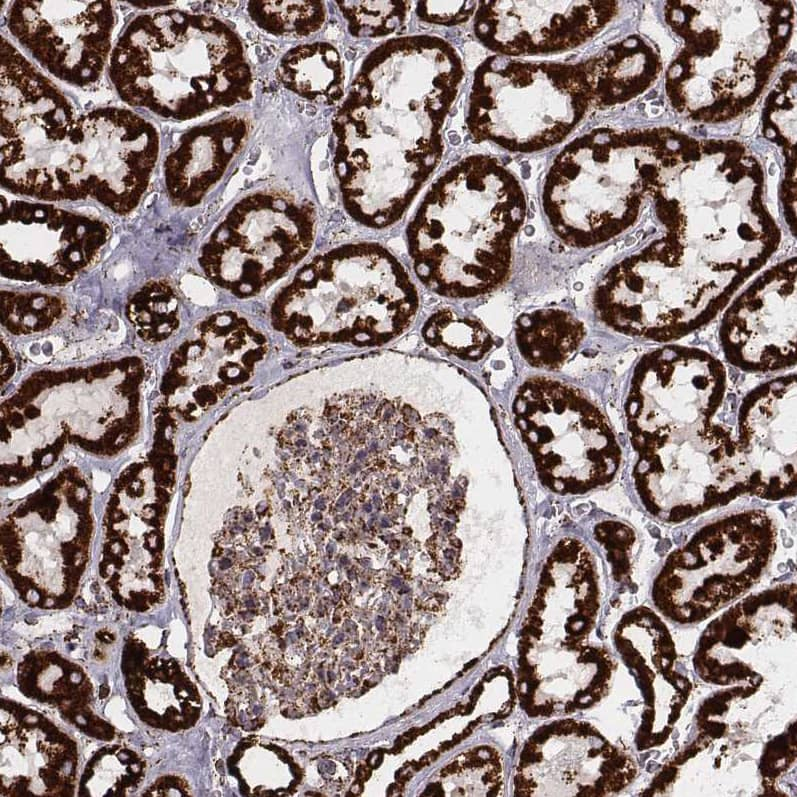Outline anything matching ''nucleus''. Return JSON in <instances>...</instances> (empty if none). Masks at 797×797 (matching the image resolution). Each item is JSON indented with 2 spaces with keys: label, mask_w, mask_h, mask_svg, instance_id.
Segmentation results:
<instances>
[{
  "label": "nucleus",
  "mask_w": 797,
  "mask_h": 797,
  "mask_svg": "<svg viewBox=\"0 0 797 797\" xmlns=\"http://www.w3.org/2000/svg\"><path fill=\"white\" fill-rule=\"evenodd\" d=\"M464 70L431 35L389 39L362 61L332 119L343 206L358 223L398 222L439 165Z\"/></svg>",
  "instance_id": "nucleus-1"
},
{
  "label": "nucleus",
  "mask_w": 797,
  "mask_h": 797,
  "mask_svg": "<svg viewBox=\"0 0 797 797\" xmlns=\"http://www.w3.org/2000/svg\"><path fill=\"white\" fill-rule=\"evenodd\" d=\"M516 176L486 155L463 158L429 188L407 230L415 274L434 293L474 298L508 279L526 217Z\"/></svg>",
  "instance_id": "nucleus-2"
},
{
  "label": "nucleus",
  "mask_w": 797,
  "mask_h": 797,
  "mask_svg": "<svg viewBox=\"0 0 797 797\" xmlns=\"http://www.w3.org/2000/svg\"><path fill=\"white\" fill-rule=\"evenodd\" d=\"M110 76L129 104L179 120L253 95L240 36L216 17L180 10L134 19L112 53Z\"/></svg>",
  "instance_id": "nucleus-3"
},
{
  "label": "nucleus",
  "mask_w": 797,
  "mask_h": 797,
  "mask_svg": "<svg viewBox=\"0 0 797 797\" xmlns=\"http://www.w3.org/2000/svg\"><path fill=\"white\" fill-rule=\"evenodd\" d=\"M419 308L415 284L398 259L377 243L342 245L301 267L275 296L272 326L297 346L391 342Z\"/></svg>",
  "instance_id": "nucleus-4"
},
{
  "label": "nucleus",
  "mask_w": 797,
  "mask_h": 797,
  "mask_svg": "<svg viewBox=\"0 0 797 797\" xmlns=\"http://www.w3.org/2000/svg\"><path fill=\"white\" fill-rule=\"evenodd\" d=\"M593 89L583 64L492 55L475 70L466 123L477 141L515 153L560 143L583 117Z\"/></svg>",
  "instance_id": "nucleus-5"
},
{
  "label": "nucleus",
  "mask_w": 797,
  "mask_h": 797,
  "mask_svg": "<svg viewBox=\"0 0 797 797\" xmlns=\"http://www.w3.org/2000/svg\"><path fill=\"white\" fill-rule=\"evenodd\" d=\"M512 408L539 477L551 490L583 494L615 478L621 447L606 416L581 390L532 377L517 390Z\"/></svg>",
  "instance_id": "nucleus-6"
},
{
  "label": "nucleus",
  "mask_w": 797,
  "mask_h": 797,
  "mask_svg": "<svg viewBox=\"0 0 797 797\" xmlns=\"http://www.w3.org/2000/svg\"><path fill=\"white\" fill-rule=\"evenodd\" d=\"M316 212L291 192L267 188L247 194L227 213L201 254L206 274L240 298L253 297L309 253Z\"/></svg>",
  "instance_id": "nucleus-7"
},
{
  "label": "nucleus",
  "mask_w": 797,
  "mask_h": 797,
  "mask_svg": "<svg viewBox=\"0 0 797 797\" xmlns=\"http://www.w3.org/2000/svg\"><path fill=\"white\" fill-rule=\"evenodd\" d=\"M636 452L635 490L647 512L662 522H684L748 493L729 427L712 422Z\"/></svg>",
  "instance_id": "nucleus-8"
},
{
  "label": "nucleus",
  "mask_w": 797,
  "mask_h": 797,
  "mask_svg": "<svg viewBox=\"0 0 797 797\" xmlns=\"http://www.w3.org/2000/svg\"><path fill=\"white\" fill-rule=\"evenodd\" d=\"M776 546L777 525L764 510L716 519L667 557L654 582V602L663 611L671 609V601L687 589L690 598L675 607L681 613L697 606L713 610L760 578Z\"/></svg>",
  "instance_id": "nucleus-9"
},
{
  "label": "nucleus",
  "mask_w": 797,
  "mask_h": 797,
  "mask_svg": "<svg viewBox=\"0 0 797 797\" xmlns=\"http://www.w3.org/2000/svg\"><path fill=\"white\" fill-rule=\"evenodd\" d=\"M726 388L724 365L702 349L668 344L643 355L624 405L634 450L712 423Z\"/></svg>",
  "instance_id": "nucleus-10"
},
{
  "label": "nucleus",
  "mask_w": 797,
  "mask_h": 797,
  "mask_svg": "<svg viewBox=\"0 0 797 797\" xmlns=\"http://www.w3.org/2000/svg\"><path fill=\"white\" fill-rule=\"evenodd\" d=\"M719 339L725 358L743 371L765 373L795 365L796 257L764 270L729 304Z\"/></svg>",
  "instance_id": "nucleus-11"
},
{
  "label": "nucleus",
  "mask_w": 797,
  "mask_h": 797,
  "mask_svg": "<svg viewBox=\"0 0 797 797\" xmlns=\"http://www.w3.org/2000/svg\"><path fill=\"white\" fill-rule=\"evenodd\" d=\"M109 2L17 1L8 27L17 40L56 77L77 86L95 82L111 46Z\"/></svg>",
  "instance_id": "nucleus-12"
},
{
  "label": "nucleus",
  "mask_w": 797,
  "mask_h": 797,
  "mask_svg": "<svg viewBox=\"0 0 797 797\" xmlns=\"http://www.w3.org/2000/svg\"><path fill=\"white\" fill-rule=\"evenodd\" d=\"M797 382L795 374L766 381L743 399L736 443L748 494L778 501L797 484Z\"/></svg>",
  "instance_id": "nucleus-13"
},
{
  "label": "nucleus",
  "mask_w": 797,
  "mask_h": 797,
  "mask_svg": "<svg viewBox=\"0 0 797 797\" xmlns=\"http://www.w3.org/2000/svg\"><path fill=\"white\" fill-rule=\"evenodd\" d=\"M87 195L117 211L135 207L157 160L158 135L141 117L122 109L82 116Z\"/></svg>",
  "instance_id": "nucleus-14"
},
{
  "label": "nucleus",
  "mask_w": 797,
  "mask_h": 797,
  "mask_svg": "<svg viewBox=\"0 0 797 797\" xmlns=\"http://www.w3.org/2000/svg\"><path fill=\"white\" fill-rule=\"evenodd\" d=\"M598 3L482 1L474 15V32L497 55L553 54L580 45L602 26V14L591 15Z\"/></svg>",
  "instance_id": "nucleus-15"
},
{
  "label": "nucleus",
  "mask_w": 797,
  "mask_h": 797,
  "mask_svg": "<svg viewBox=\"0 0 797 797\" xmlns=\"http://www.w3.org/2000/svg\"><path fill=\"white\" fill-rule=\"evenodd\" d=\"M251 129L247 116L230 115L190 130L166 161L170 192L186 205L200 202L244 148Z\"/></svg>",
  "instance_id": "nucleus-16"
},
{
  "label": "nucleus",
  "mask_w": 797,
  "mask_h": 797,
  "mask_svg": "<svg viewBox=\"0 0 797 797\" xmlns=\"http://www.w3.org/2000/svg\"><path fill=\"white\" fill-rule=\"evenodd\" d=\"M281 84L308 101L334 105L345 95V70L338 49L329 42H311L287 51L280 59Z\"/></svg>",
  "instance_id": "nucleus-17"
},
{
  "label": "nucleus",
  "mask_w": 797,
  "mask_h": 797,
  "mask_svg": "<svg viewBox=\"0 0 797 797\" xmlns=\"http://www.w3.org/2000/svg\"><path fill=\"white\" fill-rule=\"evenodd\" d=\"M586 335L572 313L555 308L522 313L515 322V342L532 367L556 370L577 351Z\"/></svg>",
  "instance_id": "nucleus-18"
},
{
  "label": "nucleus",
  "mask_w": 797,
  "mask_h": 797,
  "mask_svg": "<svg viewBox=\"0 0 797 797\" xmlns=\"http://www.w3.org/2000/svg\"><path fill=\"white\" fill-rule=\"evenodd\" d=\"M421 333L430 347L463 361L481 360L494 345L490 332L480 321L451 309L434 312Z\"/></svg>",
  "instance_id": "nucleus-19"
},
{
  "label": "nucleus",
  "mask_w": 797,
  "mask_h": 797,
  "mask_svg": "<svg viewBox=\"0 0 797 797\" xmlns=\"http://www.w3.org/2000/svg\"><path fill=\"white\" fill-rule=\"evenodd\" d=\"M250 19L274 36L304 37L317 32L326 20L322 1H249Z\"/></svg>",
  "instance_id": "nucleus-20"
},
{
  "label": "nucleus",
  "mask_w": 797,
  "mask_h": 797,
  "mask_svg": "<svg viewBox=\"0 0 797 797\" xmlns=\"http://www.w3.org/2000/svg\"><path fill=\"white\" fill-rule=\"evenodd\" d=\"M349 33L357 38H379L394 33L406 21L409 1H336Z\"/></svg>",
  "instance_id": "nucleus-21"
},
{
  "label": "nucleus",
  "mask_w": 797,
  "mask_h": 797,
  "mask_svg": "<svg viewBox=\"0 0 797 797\" xmlns=\"http://www.w3.org/2000/svg\"><path fill=\"white\" fill-rule=\"evenodd\" d=\"M595 534L608 551V557L615 565L616 576L625 574L635 541L632 530L623 523L607 521L597 526Z\"/></svg>",
  "instance_id": "nucleus-22"
},
{
  "label": "nucleus",
  "mask_w": 797,
  "mask_h": 797,
  "mask_svg": "<svg viewBox=\"0 0 797 797\" xmlns=\"http://www.w3.org/2000/svg\"><path fill=\"white\" fill-rule=\"evenodd\" d=\"M478 5L479 2L475 1H424L417 3L416 13L426 22L456 25L469 20Z\"/></svg>",
  "instance_id": "nucleus-23"
},
{
  "label": "nucleus",
  "mask_w": 797,
  "mask_h": 797,
  "mask_svg": "<svg viewBox=\"0 0 797 797\" xmlns=\"http://www.w3.org/2000/svg\"><path fill=\"white\" fill-rule=\"evenodd\" d=\"M38 487H39L38 482L35 479H33V480L29 481L28 483H26L24 486H22L19 489L15 490L14 492H11L9 494V498H11V499L22 498V497L28 495L29 493L35 491Z\"/></svg>",
  "instance_id": "nucleus-24"
},
{
  "label": "nucleus",
  "mask_w": 797,
  "mask_h": 797,
  "mask_svg": "<svg viewBox=\"0 0 797 797\" xmlns=\"http://www.w3.org/2000/svg\"><path fill=\"white\" fill-rule=\"evenodd\" d=\"M110 476L102 471H93V485L96 491L102 492L109 484Z\"/></svg>",
  "instance_id": "nucleus-25"
},
{
  "label": "nucleus",
  "mask_w": 797,
  "mask_h": 797,
  "mask_svg": "<svg viewBox=\"0 0 797 797\" xmlns=\"http://www.w3.org/2000/svg\"><path fill=\"white\" fill-rule=\"evenodd\" d=\"M58 527H59L61 532H68V530H69V520H68V518L62 516L58 520Z\"/></svg>",
  "instance_id": "nucleus-26"
},
{
  "label": "nucleus",
  "mask_w": 797,
  "mask_h": 797,
  "mask_svg": "<svg viewBox=\"0 0 797 797\" xmlns=\"http://www.w3.org/2000/svg\"><path fill=\"white\" fill-rule=\"evenodd\" d=\"M14 447L19 451H25V449L28 448V444L24 442L23 437L21 438L16 437L14 442Z\"/></svg>",
  "instance_id": "nucleus-27"
},
{
  "label": "nucleus",
  "mask_w": 797,
  "mask_h": 797,
  "mask_svg": "<svg viewBox=\"0 0 797 797\" xmlns=\"http://www.w3.org/2000/svg\"><path fill=\"white\" fill-rule=\"evenodd\" d=\"M130 530L134 533H140L144 530V527L141 523L132 520L130 523Z\"/></svg>",
  "instance_id": "nucleus-28"
},
{
  "label": "nucleus",
  "mask_w": 797,
  "mask_h": 797,
  "mask_svg": "<svg viewBox=\"0 0 797 797\" xmlns=\"http://www.w3.org/2000/svg\"><path fill=\"white\" fill-rule=\"evenodd\" d=\"M26 541L30 547H34L37 541V534L31 533L26 537Z\"/></svg>",
  "instance_id": "nucleus-29"
},
{
  "label": "nucleus",
  "mask_w": 797,
  "mask_h": 797,
  "mask_svg": "<svg viewBox=\"0 0 797 797\" xmlns=\"http://www.w3.org/2000/svg\"><path fill=\"white\" fill-rule=\"evenodd\" d=\"M683 9H684L685 12H688L691 15L696 13V10L691 8V7H684Z\"/></svg>",
  "instance_id": "nucleus-30"
},
{
  "label": "nucleus",
  "mask_w": 797,
  "mask_h": 797,
  "mask_svg": "<svg viewBox=\"0 0 797 797\" xmlns=\"http://www.w3.org/2000/svg\"><path fill=\"white\" fill-rule=\"evenodd\" d=\"M663 154H664V152H663V151H660V150L656 151V156H657L658 158L662 157V156H663Z\"/></svg>",
  "instance_id": "nucleus-31"
},
{
  "label": "nucleus",
  "mask_w": 797,
  "mask_h": 797,
  "mask_svg": "<svg viewBox=\"0 0 797 797\" xmlns=\"http://www.w3.org/2000/svg\"><path fill=\"white\" fill-rule=\"evenodd\" d=\"M662 163H663L664 166H668L669 165V159H663Z\"/></svg>",
  "instance_id": "nucleus-32"
}]
</instances>
